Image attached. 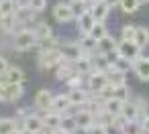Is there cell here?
<instances>
[{"label":"cell","mask_w":149,"mask_h":134,"mask_svg":"<svg viewBox=\"0 0 149 134\" xmlns=\"http://www.w3.org/2000/svg\"><path fill=\"white\" fill-rule=\"evenodd\" d=\"M70 6H72V10H74L76 19H78L80 14H84V12L90 8V4H88V2H84V0H72V2H70Z\"/></svg>","instance_id":"34"},{"label":"cell","mask_w":149,"mask_h":134,"mask_svg":"<svg viewBox=\"0 0 149 134\" xmlns=\"http://www.w3.org/2000/svg\"><path fill=\"white\" fill-rule=\"evenodd\" d=\"M123 106H125V102H120V100H116V98H108V100L102 102V108H104L108 114H112V116L120 114V112H123Z\"/></svg>","instance_id":"22"},{"label":"cell","mask_w":149,"mask_h":134,"mask_svg":"<svg viewBox=\"0 0 149 134\" xmlns=\"http://www.w3.org/2000/svg\"><path fill=\"white\" fill-rule=\"evenodd\" d=\"M8 67H10V65H8L6 57H0V77H2V75H4V73L8 71Z\"/></svg>","instance_id":"40"},{"label":"cell","mask_w":149,"mask_h":134,"mask_svg":"<svg viewBox=\"0 0 149 134\" xmlns=\"http://www.w3.org/2000/svg\"><path fill=\"white\" fill-rule=\"evenodd\" d=\"M37 12L31 8V6H23V8H17V12H15V16H17V21H19V25H23V23H29V21H33V16H35Z\"/></svg>","instance_id":"24"},{"label":"cell","mask_w":149,"mask_h":134,"mask_svg":"<svg viewBox=\"0 0 149 134\" xmlns=\"http://www.w3.org/2000/svg\"><path fill=\"white\" fill-rule=\"evenodd\" d=\"M139 2H141V4H147V2H149V0H139Z\"/></svg>","instance_id":"47"},{"label":"cell","mask_w":149,"mask_h":134,"mask_svg":"<svg viewBox=\"0 0 149 134\" xmlns=\"http://www.w3.org/2000/svg\"><path fill=\"white\" fill-rule=\"evenodd\" d=\"M96 122V116L90 112V110H86V108H82V110H78L76 114H74V128H90L92 124Z\"/></svg>","instance_id":"8"},{"label":"cell","mask_w":149,"mask_h":134,"mask_svg":"<svg viewBox=\"0 0 149 134\" xmlns=\"http://www.w3.org/2000/svg\"><path fill=\"white\" fill-rule=\"evenodd\" d=\"M29 6L35 10V12H43L47 8V0H29Z\"/></svg>","instance_id":"39"},{"label":"cell","mask_w":149,"mask_h":134,"mask_svg":"<svg viewBox=\"0 0 149 134\" xmlns=\"http://www.w3.org/2000/svg\"><path fill=\"white\" fill-rule=\"evenodd\" d=\"M116 47H118V43H116V41H114V37H110V35H106L104 39H100V41H98V51H100L102 55L114 53V51H116Z\"/></svg>","instance_id":"18"},{"label":"cell","mask_w":149,"mask_h":134,"mask_svg":"<svg viewBox=\"0 0 149 134\" xmlns=\"http://www.w3.org/2000/svg\"><path fill=\"white\" fill-rule=\"evenodd\" d=\"M53 98H55V96H53L49 89H39L37 96H35V106H37L39 110H43V112H49L51 106H53Z\"/></svg>","instance_id":"10"},{"label":"cell","mask_w":149,"mask_h":134,"mask_svg":"<svg viewBox=\"0 0 149 134\" xmlns=\"http://www.w3.org/2000/svg\"><path fill=\"white\" fill-rule=\"evenodd\" d=\"M76 63V69L82 73V75H90L92 71H94V59L90 57V55H84V57H80L78 61H74Z\"/></svg>","instance_id":"17"},{"label":"cell","mask_w":149,"mask_h":134,"mask_svg":"<svg viewBox=\"0 0 149 134\" xmlns=\"http://www.w3.org/2000/svg\"><path fill=\"white\" fill-rule=\"evenodd\" d=\"M120 132L123 134H139V132H143V126H141L139 120H131V122H127V126Z\"/></svg>","instance_id":"35"},{"label":"cell","mask_w":149,"mask_h":134,"mask_svg":"<svg viewBox=\"0 0 149 134\" xmlns=\"http://www.w3.org/2000/svg\"><path fill=\"white\" fill-rule=\"evenodd\" d=\"M74 106L70 104V100H68V93H61V96H55L53 98V106H51V110H55V112H65V110H72Z\"/></svg>","instance_id":"23"},{"label":"cell","mask_w":149,"mask_h":134,"mask_svg":"<svg viewBox=\"0 0 149 134\" xmlns=\"http://www.w3.org/2000/svg\"><path fill=\"white\" fill-rule=\"evenodd\" d=\"M139 134H147V132H139Z\"/></svg>","instance_id":"49"},{"label":"cell","mask_w":149,"mask_h":134,"mask_svg":"<svg viewBox=\"0 0 149 134\" xmlns=\"http://www.w3.org/2000/svg\"><path fill=\"white\" fill-rule=\"evenodd\" d=\"M94 25H96V19H94V14L90 12V8H88L84 14L78 16V29H80V35H90V31H92Z\"/></svg>","instance_id":"12"},{"label":"cell","mask_w":149,"mask_h":134,"mask_svg":"<svg viewBox=\"0 0 149 134\" xmlns=\"http://www.w3.org/2000/svg\"><path fill=\"white\" fill-rule=\"evenodd\" d=\"M131 67H133V61H129V59H125V57H120V55L110 63V69H114V71H123V73H127ZM110 69H108V71H110Z\"/></svg>","instance_id":"25"},{"label":"cell","mask_w":149,"mask_h":134,"mask_svg":"<svg viewBox=\"0 0 149 134\" xmlns=\"http://www.w3.org/2000/svg\"><path fill=\"white\" fill-rule=\"evenodd\" d=\"M133 69L141 81H149V57H139L137 61H133Z\"/></svg>","instance_id":"13"},{"label":"cell","mask_w":149,"mask_h":134,"mask_svg":"<svg viewBox=\"0 0 149 134\" xmlns=\"http://www.w3.org/2000/svg\"><path fill=\"white\" fill-rule=\"evenodd\" d=\"M0 102H6V81L0 83Z\"/></svg>","instance_id":"42"},{"label":"cell","mask_w":149,"mask_h":134,"mask_svg":"<svg viewBox=\"0 0 149 134\" xmlns=\"http://www.w3.org/2000/svg\"><path fill=\"white\" fill-rule=\"evenodd\" d=\"M63 114L61 112H55V110H49V112H45V116H43V124H45V128H49V130H55V128H61L63 126Z\"/></svg>","instance_id":"11"},{"label":"cell","mask_w":149,"mask_h":134,"mask_svg":"<svg viewBox=\"0 0 149 134\" xmlns=\"http://www.w3.org/2000/svg\"><path fill=\"white\" fill-rule=\"evenodd\" d=\"M86 134H110V132H108V126L106 124L94 122L90 128H86Z\"/></svg>","instance_id":"37"},{"label":"cell","mask_w":149,"mask_h":134,"mask_svg":"<svg viewBox=\"0 0 149 134\" xmlns=\"http://www.w3.org/2000/svg\"><path fill=\"white\" fill-rule=\"evenodd\" d=\"M23 128H27V130H31V132H37V130L45 128V124H43V116L29 114V116L23 120Z\"/></svg>","instance_id":"16"},{"label":"cell","mask_w":149,"mask_h":134,"mask_svg":"<svg viewBox=\"0 0 149 134\" xmlns=\"http://www.w3.org/2000/svg\"><path fill=\"white\" fill-rule=\"evenodd\" d=\"M120 114H123L127 120H139V116H141V114H139V110H137V106H135L131 100H129V102H125V106H123V112H120Z\"/></svg>","instance_id":"27"},{"label":"cell","mask_w":149,"mask_h":134,"mask_svg":"<svg viewBox=\"0 0 149 134\" xmlns=\"http://www.w3.org/2000/svg\"><path fill=\"white\" fill-rule=\"evenodd\" d=\"M61 61H63V55H61L59 47L39 53V67H41V69H55Z\"/></svg>","instance_id":"1"},{"label":"cell","mask_w":149,"mask_h":134,"mask_svg":"<svg viewBox=\"0 0 149 134\" xmlns=\"http://www.w3.org/2000/svg\"><path fill=\"white\" fill-rule=\"evenodd\" d=\"M135 33H137V27L125 25L123 31H120V39H123V41H135Z\"/></svg>","instance_id":"36"},{"label":"cell","mask_w":149,"mask_h":134,"mask_svg":"<svg viewBox=\"0 0 149 134\" xmlns=\"http://www.w3.org/2000/svg\"><path fill=\"white\" fill-rule=\"evenodd\" d=\"M17 2L15 0H0V16H8L17 12Z\"/></svg>","instance_id":"29"},{"label":"cell","mask_w":149,"mask_h":134,"mask_svg":"<svg viewBox=\"0 0 149 134\" xmlns=\"http://www.w3.org/2000/svg\"><path fill=\"white\" fill-rule=\"evenodd\" d=\"M84 49L86 55H92V53H100L98 51V41L92 37V35H80V41H78Z\"/></svg>","instance_id":"14"},{"label":"cell","mask_w":149,"mask_h":134,"mask_svg":"<svg viewBox=\"0 0 149 134\" xmlns=\"http://www.w3.org/2000/svg\"><path fill=\"white\" fill-rule=\"evenodd\" d=\"M55 75H57V79H61V81H68V79H72L74 75H82L78 69H76V63L74 61H68V59H63L57 67H55Z\"/></svg>","instance_id":"6"},{"label":"cell","mask_w":149,"mask_h":134,"mask_svg":"<svg viewBox=\"0 0 149 134\" xmlns=\"http://www.w3.org/2000/svg\"><path fill=\"white\" fill-rule=\"evenodd\" d=\"M23 93H25L23 83H8L6 81V102H17L23 98Z\"/></svg>","instance_id":"19"},{"label":"cell","mask_w":149,"mask_h":134,"mask_svg":"<svg viewBox=\"0 0 149 134\" xmlns=\"http://www.w3.org/2000/svg\"><path fill=\"white\" fill-rule=\"evenodd\" d=\"M108 73V81H110V85H114V87H118V85H127V81H125V73L123 71H114V69H110V71H106Z\"/></svg>","instance_id":"30"},{"label":"cell","mask_w":149,"mask_h":134,"mask_svg":"<svg viewBox=\"0 0 149 134\" xmlns=\"http://www.w3.org/2000/svg\"><path fill=\"white\" fill-rule=\"evenodd\" d=\"M35 134H51V130H49V128H41V130H37Z\"/></svg>","instance_id":"44"},{"label":"cell","mask_w":149,"mask_h":134,"mask_svg":"<svg viewBox=\"0 0 149 134\" xmlns=\"http://www.w3.org/2000/svg\"><path fill=\"white\" fill-rule=\"evenodd\" d=\"M108 83H110V81H108V73H106V71L94 69V71L88 75V89H90V93H100Z\"/></svg>","instance_id":"3"},{"label":"cell","mask_w":149,"mask_h":134,"mask_svg":"<svg viewBox=\"0 0 149 134\" xmlns=\"http://www.w3.org/2000/svg\"><path fill=\"white\" fill-rule=\"evenodd\" d=\"M51 134H72V130H65V128H55V130H51Z\"/></svg>","instance_id":"43"},{"label":"cell","mask_w":149,"mask_h":134,"mask_svg":"<svg viewBox=\"0 0 149 134\" xmlns=\"http://www.w3.org/2000/svg\"><path fill=\"white\" fill-rule=\"evenodd\" d=\"M112 98H116V100H120V102H129L131 98H129V89H127V85H118V87H114V96Z\"/></svg>","instance_id":"38"},{"label":"cell","mask_w":149,"mask_h":134,"mask_svg":"<svg viewBox=\"0 0 149 134\" xmlns=\"http://www.w3.org/2000/svg\"><path fill=\"white\" fill-rule=\"evenodd\" d=\"M116 51H118L120 57H125V59H129V61H137V59L141 57V47H139L135 41H123V39H120Z\"/></svg>","instance_id":"4"},{"label":"cell","mask_w":149,"mask_h":134,"mask_svg":"<svg viewBox=\"0 0 149 134\" xmlns=\"http://www.w3.org/2000/svg\"><path fill=\"white\" fill-rule=\"evenodd\" d=\"M88 98H90V93H86L82 87H76V89L68 91V100H70L72 106H84L88 102Z\"/></svg>","instance_id":"15"},{"label":"cell","mask_w":149,"mask_h":134,"mask_svg":"<svg viewBox=\"0 0 149 134\" xmlns=\"http://www.w3.org/2000/svg\"><path fill=\"white\" fill-rule=\"evenodd\" d=\"M2 77H4V81H8V83H25V73H23V69H19V67H8V71H6Z\"/></svg>","instance_id":"21"},{"label":"cell","mask_w":149,"mask_h":134,"mask_svg":"<svg viewBox=\"0 0 149 134\" xmlns=\"http://www.w3.org/2000/svg\"><path fill=\"white\" fill-rule=\"evenodd\" d=\"M135 43L143 49L149 45V29L147 27H137V33H135Z\"/></svg>","instance_id":"28"},{"label":"cell","mask_w":149,"mask_h":134,"mask_svg":"<svg viewBox=\"0 0 149 134\" xmlns=\"http://www.w3.org/2000/svg\"><path fill=\"white\" fill-rule=\"evenodd\" d=\"M21 130L19 122L13 118H0V134H17Z\"/></svg>","instance_id":"20"},{"label":"cell","mask_w":149,"mask_h":134,"mask_svg":"<svg viewBox=\"0 0 149 134\" xmlns=\"http://www.w3.org/2000/svg\"><path fill=\"white\" fill-rule=\"evenodd\" d=\"M90 35L96 39V41H100V39H104L106 35H108V31H106V27H104V23H100V21H96V25L92 27V31H90Z\"/></svg>","instance_id":"33"},{"label":"cell","mask_w":149,"mask_h":134,"mask_svg":"<svg viewBox=\"0 0 149 134\" xmlns=\"http://www.w3.org/2000/svg\"><path fill=\"white\" fill-rule=\"evenodd\" d=\"M37 43H39V39H37L35 31H29V29H23V31L17 33V37H15V47H17V51H29V49L37 47Z\"/></svg>","instance_id":"2"},{"label":"cell","mask_w":149,"mask_h":134,"mask_svg":"<svg viewBox=\"0 0 149 134\" xmlns=\"http://www.w3.org/2000/svg\"><path fill=\"white\" fill-rule=\"evenodd\" d=\"M104 2H108L110 6H116V4H120V0H104Z\"/></svg>","instance_id":"45"},{"label":"cell","mask_w":149,"mask_h":134,"mask_svg":"<svg viewBox=\"0 0 149 134\" xmlns=\"http://www.w3.org/2000/svg\"><path fill=\"white\" fill-rule=\"evenodd\" d=\"M17 134H35V132H31V130H27V128H21Z\"/></svg>","instance_id":"46"},{"label":"cell","mask_w":149,"mask_h":134,"mask_svg":"<svg viewBox=\"0 0 149 134\" xmlns=\"http://www.w3.org/2000/svg\"><path fill=\"white\" fill-rule=\"evenodd\" d=\"M59 51H61L63 59H68V61H78L80 57L86 55L80 43H61L59 45Z\"/></svg>","instance_id":"5"},{"label":"cell","mask_w":149,"mask_h":134,"mask_svg":"<svg viewBox=\"0 0 149 134\" xmlns=\"http://www.w3.org/2000/svg\"><path fill=\"white\" fill-rule=\"evenodd\" d=\"M139 122H141V126H143V132H147V134H149V114H147V116H143Z\"/></svg>","instance_id":"41"},{"label":"cell","mask_w":149,"mask_h":134,"mask_svg":"<svg viewBox=\"0 0 149 134\" xmlns=\"http://www.w3.org/2000/svg\"><path fill=\"white\" fill-rule=\"evenodd\" d=\"M120 10L125 12V14H133V12H137V8L141 6V2L139 0H120Z\"/></svg>","instance_id":"31"},{"label":"cell","mask_w":149,"mask_h":134,"mask_svg":"<svg viewBox=\"0 0 149 134\" xmlns=\"http://www.w3.org/2000/svg\"><path fill=\"white\" fill-rule=\"evenodd\" d=\"M110 4L108 2H104V0H94V2L90 4V12L94 14V19L96 21H100V23H104L106 21V16H108V12H110Z\"/></svg>","instance_id":"9"},{"label":"cell","mask_w":149,"mask_h":134,"mask_svg":"<svg viewBox=\"0 0 149 134\" xmlns=\"http://www.w3.org/2000/svg\"><path fill=\"white\" fill-rule=\"evenodd\" d=\"M33 31H35V35H37L39 41H43V39H51V37H53V35H51V27L45 25V23H39L37 29H33Z\"/></svg>","instance_id":"32"},{"label":"cell","mask_w":149,"mask_h":134,"mask_svg":"<svg viewBox=\"0 0 149 134\" xmlns=\"http://www.w3.org/2000/svg\"><path fill=\"white\" fill-rule=\"evenodd\" d=\"M84 2H88V4H92V2H94V0H84Z\"/></svg>","instance_id":"48"},{"label":"cell","mask_w":149,"mask_h":134,"mask_svg":"<svg viewBox=\"0 0 149 134\" xmlns=\"http://www.w3.org/2000/svg\"><path fill=\"white\" fill-rule=\"evenodd\" d=\"M19 25V21H17V16L15 14H8V16H0V31L2 33H10V31H15V27Z\"/></svg>","instance_id":"26"},{"label":"cell","mask_w":149,"mask_h":134,"mask_svg":"<svg viewBox=\"0 0 149 134\" xmlns=\"http://www.w3.org/2000/svg\"><path fill=\"white\" fill-rule=\"evenodd\" d=\"M53 19H55L57 23H70V21H74L76 14H74L70 2H68V4H65V2H57V4L53 6Z\"/></svg>","instance_id":"7"}]
</instances>
